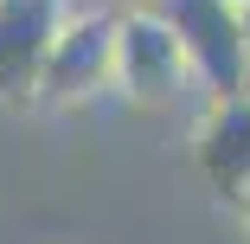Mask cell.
Wrapping results in <instances>:
<instances>
[{"label": "cell", "mask_w": 250, "mask_h": 244, "mask_svg": "<svg viewBox=\"0 0 250 244\" xmlns=\"http://www.w3.org/2000/svg\"><path fill=\"white\" fill-rule=\"evenodd\" d=\"M173 39L186 45V65H192V84L199 96H244L250 90V26H244V7L237 0H147Z\"/></svg>", "instance_id": "1"}, {"label": "cell", "mask_w": 250, "mask_h": 244, "mask_svg": "<svg viewBox=\"0 0 250 244\" xmlns=\"http://www.w3.org/2000/svg\"><path fill=\"white\" fill-rule=\"evenodd\" d=\"M192 65H186V45L173 39V26L135 0V7H116V96L141 110H167L180 96H192Z\"/></svg>", "instance_id": "2"}, {"label": "cell", "mask_w": 250, "mask_h": 244, "mask_svg": "<svg viewBox=\"0 0 250 244\" xmlns=\"http://www.w3.org/2000/svg\"><path fill=\"white\" fill-rule=\"evenodd\" d=\"M116 90V7L109 0H71V20L52 39V58L39 71V96L45 110H77L90 96Z\"/></svg>", "instance_id": "3"}, {"label": "cell", "mask_w": 250, "mask_h": 244, "mask_svg": "<svg viewBox=\"0 0 250 244\" xmlns=\"http://www.w3.org/2000/svg\"><path fill=\"white\" fill-rule=\"evenodd\" d=\"M71 20V0H0V96L20 103L39 96V71L52 58V39Z\"/></svg>", "instance_id": "4"}, {"label": "cell", "mask_w": 250, "mask_h": 244, "mask_svg": "<svg viewBox=\"0 0 250 244\" xmlns=\"http://www.w3.org/2000/svg\"><path fill=\"white\" fill-rule=\"evenodd\" d=\"M192 161L231 206H250V90L212 96L192 122Z\"/></svg>", "instance_id": "5"}, {"label": "cell", "mask_w": 250, "mask_h": 244, "mask_svg": "<svg viewBox=\"0 0 250 244\" xmlns=\"http://www.w3.org/2000/svg\"><path fill=\"white\" fill-rule=\"evenodd\" d=\"M237 219H244V231H250V206H237Z\"/></svg>", "instance_id": "6"}, {"label": "cell", "mask_w": 250, "mask_h": 244, "mask_svg": "<svg viewBox=\"0 0 250 244\" xmlns=\"http://www.w3.org/2000/svg\"><path fill=\"white\" fill-rule=\"evenodd\" d=\"M116 7H135V0H116Z\"/></svg>", "instance_id": "7"}, {"label": "cell", "mask_w": 250, "mask_h": 244, "mask_svg": "<svg viewBox=\"0 0 250 244\" xmlns=\"http://www.w3.org/2000/svg\"><path fill=\"white\" fill-rule=\"evenodd\" d=\"M244 26H250V7H244Z\"/></svg>", "instance_id": "8"}, {"label": "cell", "mask_w": 250, "mask_h": 244, "mask_svg": "<svg viewBox=\"0 0 250 244\" xmlns=\"http://www.w3.org/2000/svg\"><path fill=\"white\" fill-rule=\"evenodd\" d=\"M237 7H250V0H237Z\"/></svg>", "instance_id": "9"}]
</instances>
